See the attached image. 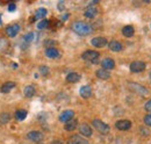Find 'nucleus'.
I'll return each mask as SVG.
<instances>
[{
  "instance_id": "nucleus-1",
  "label": "nucleus",
  "mask_w": 151,
  "mask_h": 144,
  "mask_svg": "<svg viewBox=\"0 0 151 144\" xmlns=\"http://www.w3.org/2000/svg\"><path fill=\"white\" fill-rule=\"evenodd\" d=\"M71 28H72V30L75 32L76 34L81 36L90 35L92 33V27L88 23L83 22V21H76V22H73Z\"/></svg>"
},
{
  "instance_id": "nucleus-2",
  "label": "nucleus",
  "mask_w": 151,
  "mask_h": 144,
  "mask_svg": "<svg viewBox=\"0 0 151 144\" xmlns=\"http://www.w3.org/2000/svg\"><path fill=\"white\" fill-rule=\"evenodd\" d=\"M128 87H129V90L132 91L134 93L139 94V95H142V96H145V95L149 94V91L147 90L145 87H143L142 85L136 84V83H128Z\"/></svg>"
},
{
  "instance_id": "nucleus-3",
  "label": "nucleus",
  "mask_w": 151,
  "mask_h": 144,
  "mask_svg": "<svg viewBox=\"0 0 151 144\" xmlns=\"http://www.w3.org/2000/svg\"><path fill=\"white\" fill-rule=\"evenodd\" d=\"M99 57H100V54L98 51H94V50H87L81 55V58L84 60H87V62H91V63H96Z\"/></svg>"
},
{
  "instance_id": "nucleus-4",
  "label": "nucleus",
  "mask_w": 151,
  "mask_h": 144,
  "mask_svg": "<svg viewBox=\"0 0 151 144\" xmlns=\"http://www.w3.org/2000/svg\"><path fill=\"white\" fill-rule=\"evenodd\" d=\"M92 125H93V127H94L95 129H96L100 134L106 135V134H108V132H109V126H108V125H106L105 122H102L101 120H93Z\"/></svg>"
},
{
  "instance_id": "nucleus-5",
  "label": "nucleus",
  "mask_w": 151,
  "mask_h": 144,
  "mask_svg": "<svg viewBox=\"0 0 151 144\" xmlns=\"http://www.w3.org/2000/svg\"><path fill=\"white\" fill-rule=\"evenodd\" d=\"M27 138H28L29 141H32V142L40 143V142H42V141H43L44 136H43V134H42L41 131H36V130H34V131H30V132H28V134H27Z\"/></svg>"
},
{
  "instance_id": "nucleus-6",
  "label": "nucleus",
  "mask_w": 151,
  "mask_h": 144,
  "mask_svg": "<svg viewBox=\"0 0 151 144\" xmlns=\"http://www.w3.org/2000/svg\"><path fill=\"white\" fill-rule=\"evenodd\" d=\"M145 70V63L141 62V60H135L130 64V71L135 72V73H138V72H142Z\"/></svg>"
},
{
  "instance_id": "nucleus-7",
  "label": "nucleus",
  "mask_w": 151,
  "mask_h": 144,
  "mask_svg": "<svg viewBox=\"0 0 151 144\" xmlns=\"http://www.w3.org/2000/svg\"><path fill=\"white\" fill-rule=\"evenodd\" d=\"M73 115H75V112H73V110H71V109H69V110H64V112L59 115V121L66 123V122H69L70 120H72Z\"/></svg>"
},
{
  "instance_id": "nucleus-8",
  "label": "nucleus",
  "mask_w": 151,
  "mask_h": 144,
  "mask_svg": "<svg viewBox=\"0 0 151 144\" xmlns=\"http://www.w3.org/2000/svg\"><path fill=\"white\" fill-rule=\"evenodd\" d=\"M91 43H92V45H94L95 48H104L107 44V38L101 37V36L100 37H94V38H92Z\"/></svg>"
},
{
  "instance_id": "nucleus-9",
  "label": "nucleus",
  "mask_w": 151,
  "mask_h": 144,
  "mask_svg": "<svg viewBox=\"0 0 151 144\" xmlns=\"http://www.w3.org/2000/svg\"><path fill=\"white\" fill-rule=\"evenodd\" d=\"M20 32V26L14 23V24H11L6 28V33L9 37H14V36L18 35V33Z\"/></svg>"
},
{
  "instance_id": "nucleus-10",
  "label": "nucleus",
  "mask_w": 151,
  "mask_h": 144,
  "mask_svg": "<svg viewBox=\"0 0 151 144\" xmlns=\"http://www.w3.org/2000/svg\"><path fill=\"white\" fill-rule=\"evenodd\" d=\"M115 127L119 130H128L132 127V122L129 120H120V121H117L115 123Z\"/></svg>"
},
{
  "instance_id": "nucleus-11",
  "label": "nucleus",
  "mask_w": 151,
  "mask_h": 144,
  "mask_svg": "<svg viewBox=\"0 0 151 144\" xmlns=\"http://www.w3.org/2000/svg\"><path fill=\"white\" fill-rule=\"evenodd\" d=\"M59 51L57 50L56 48H54V47H49V48H47V50H45V56L48 57V58H51V59H56V58H59Z\"/></svg>"
},
{
  "instance_id": "nucleus-12",
  "label": "nucleus",
  "mask_w": 151,
  "mask_h": 144,
  "mask_svg": "<svg viewBox=\"0 0 151 144\" xmlns=\"http://www.w3.org/2000/svg\"><path fill=\"white\" fill-rule=\"evenodd\" d=\"M101 66H102V69L109 71V70H113L114 68H115V63H114V60L112 58H105L101 62Z\"/></svg>"
},
{
  "instance_id": "nucleus-13",
  "label": "nucleus",
  "mask_w": 151,
  "mask_h": 144,
  "mask_svg": "<svg viewBox=\"0 0 151 144\" xmlns=\"http://www.w3.org/2000/svg\"><path fill=\"white\" fill-rule=\"evenodd\" d=\"M79 93H80V96H81V98L87 99V98H90V96L92 95V89H91V86L85 85V86H83V87L79 90Z\"/></svg>"
},
{
  "instance_id": "nucleus-14",
  "label": "nucleus",
  "mask_w": 151,
  "mask_h": 144,
  "mask_svg": "<svg viewBox=\"0 0 151 144\" xmlns=\"http://www.w3.org/2000/svg\"><path fill=\"white\" fill-rule=\"evenodd\" d=\"M79 131H80V134L83 135V136H86V137H90V136H92V129H91V127L88 126V125H81V126L79 127Z\"/></svg>"
},
{
  "instance_id": "nucleus-15",
  "label": "nucleus",
  "mask_w": 151,
  "mask_h": 144,
  "mask_svg": "<svg viewBox=\"0 0 151 144\" xmlns=\"http://www.w3.org/2000/svg\"><path fill=\"white\" fill-rule=\"evenodd\" d=\"M96 13H98V11H96V8H95L94 6H88L86 9H85V17L86 18H88V19H93L96 15Z\"/></svg>"
},
{
  "instance_id": "nucleus-16",
  "label": "nucleus",
  "mask_w": 151,
  "mask_h": 144,
  "mask_svg": "<svg viewBox=\"0 0 151 144\" xmlns=\"http://www.w3.org/2000/svg\"><path fill=\"white\" fill-rule=\"evenodd\" d=\"M95 74H96V77H98L99 79H104V80L109 79V77H111L109 71H107V70H105V69H99Z\"/></svg>"
},
{
  "instance_id": "nucleus-17",
  "label": "nucleus",
  "mask_w": 151,
  "mask_h": 144,
  "mask_svg": "<svg viewBox=\"0 0 151 144\" xmlns=\"http://www.w3.org/2000/svg\"><path fill=\"white\" fill-rule=\"evenodd\" d=\"M70 142L73 144H88V141H87V140L83 138V137L79 136V135H73V136L70 138Z\"/></svg>"
},
{
  "instance_id": "nucleus-18",
  "label": "nucleus",
  "mask_w": 151,
  "mask_h": 144,
  "mask_svg": "<svg viewBox=\"0 0 151 144\" xmlns=\"http://www.w3.org/2000/svg\"><path fill=\"white\" fill-rule=\"evenodd\" d=\"M35 87L34 86H32V85H28V86H26L24 87V90H23V94H24V96L26 98H33L34 95H35Z\"/></svg>"
},
{
  "instance_id": "nucleus-19",
  "label": "nucleus",
  "mask_w": 151,
  "mask_h": 144,
  "mask_svg": "<svg viewBox=\"0 0 151 144\" xmlns=\"http://www.w3.org/2000/svg\"><path fill=\"white\" fill-rule=\"evenodd\" d=\"M109 49L114 51V53H119V51H121L122 50V44L120 43V42H117V41H112V42H109Z\"/></svg>"
},
{
  "instance_id": "nucleus-20",
  "label": "nucleus",
  "mask_w": 151,
  "mask_h": 144,
  "mask_svg": "<svg viewBox=\"0 0 151 144\" xmlns=\"http://www.w3.org/2000/svg\"><path fill=\"white\" fill-rule=\"evenodd\" d=\"M66 80L69 83H78L80 80V74L77 72H71L66 76Z\"/></svg>"
},
{
  "instance_id": "nucleus-21",
  "label": "nucleus",
  "mask_w": 151,
  "mask_h": 144,
  "mask_svg": "<svg viewBox=\"0 0 151 144\" xmlns=\"http://www.w3.org/2000/svg\"><path fill=\"white\" fill-rule=\"evenodd\" d=\"M14 87H15V84H14V83L7 81V83H5V84L1 86V92H2V93H8V92H11V91L13 90Z\"/></svg>"
},
{
  "instance_id": "nucleus-22",
  "label": "nucleus",
  "mask_w": 151,
  "mask_h": 144,
  "mask_svg": "<svg viewBox=\"0 0 151 144\" xmlns=\"http://www.w3.org/2000/svg\"><path fill=\"white\" fill-rule=\"evenodd\" d=\"M77 126H78V121H77V120H70L69 122L65 123L64 128H65V130H68V131H72V130H75L76 128H77Z\"/></svg>"
},
{
  "instance_id": "nucleus-23",
  "label": "nucleus",
  "mask_w": 151,
  "mask_h": 144,
  "mask_svg": "<svg viewBox=\"0 0 151 144\" xmlns=\"http://www.w3.org/2000/svg\"><path fill=\"white\" fill-rule=\"evenodd\" d=\"M122 34L126 37H132L134 35V27L132 26H126L122 29Z\"/></svg>"
},
{
  "instance_id": "nucleus-24",
  "label": "nucleus",
  "mask_w": 151,
  "mask_h": 144,
  "mask_svg": "<svg viewBox=\"0 0 151 144\" xmlns=\"http://www.w3.org/2000/svg\"><path fill=\"white\" fill-rule=\"evenodd\" d=\"M15 117H17V120H19V121H22V120H24V119L27 117V112H26L24 109H20V110H17V113H15Z\"/></svg>"
},
{
  "instance_id": "nucleus-25",
  "label": "nucleus",
  "mask_w": 151,
  "mask_h": 144,
  "mask_svg": "<svg viewBox=\"0 0 151 144\" xmlns=\"http://www.w3.org/2000/svg\"><path fill=\"white\" fill-rule=\"evenodd\" d=\"M47 9L45 8H38L35 13V19H44L47 15Z\"/></svg>"
},
{
  "instance_id": "nucleus-26",
  "label": "nucleus",
  "mask_w": 151,
  "mask_h": 144,
  "mask_svg": "<svg viewBox=\"0 0 151 144\" xmlns=\"http://www.w3.org/2000/svg\"><path fill=\"white\" fill-rule=\"evenodd\" d=\"M9 119H11V115L8 113H2L0 115V125H6L7 122H9Z\"/></svg>"
},
{
  "instance_id": "nucleus-27",
  "label": "nucleus",
  "mask_w": 151,
  "mask_h": 144,
  "mask_svg": "<svg viewBox=\"0 0 151 144\" xmlns=\"http://www.w3.org/2000/svg\"><path fill=\"white\" fill-rule=\"evenodd\" d=\"M48 26H49V21H48V20H41V21L38 22L37 28L38 29H45Z\"/></svg>"
},
{
  "instance_id": "nucleus-28",
  "label": "nucleus",
  "mask_w": 151,
  "mask_h": 144,
  "mask_svg": "<svg viewBox=\"0 0 151 144\" xmlns=\"http://www.w3.org/2000/svg\"><path fill=\"white\" fill-rule=\"evenodd\" d=\"M40 73L42 74V76H48L49 74V68L48 66H45V65H42V66H40Z\"/></svg>"
},
{
  "instance_id": "nucleus-29",
  "label": "nucleus",
  "mask_w": 151,
  "mask_h": 144,
  "mask_svg": "<svg viewBox=\"0 0 151 144\" xmlns=\"http://www.w3.org/2000/svg\"><path fill=\"white\" fill-rule=\"evenodd\" d=\"M33 37H34V34L33 33H29V34H27V35L24 36L23 38H24L26 42H32L33 41Z\"/></svg>"
},
{
  "instance_id": "nucleus-30",
  "label": "nucleus",
  "mask_w": 151,
  "mask_h": 144,
  "mask_svg": "<svg viewBox=\"0 0 151 144\" xmlns=\"http://www.w3.org/2000/svg\"><path fill=\"white\" fill-rule=\"evenodd\" d=\"M144 122H145V125H148L149 127H151V114L147 115V116L144 117Z\"/></svg>"
},
{
  "instance_id": "nucleus-31",
  "label": "nucleus",
  "mask_w": 151,
  "mask_h": 144,
  "mask_svg": "<svg viewBox=\"0 0 151 144\" xmlns=\"http://www.w3.org/2000/svg\"><path fill=\"white\" fill-rule=\"evenodd\" d=\"M15 8H17V6H15V4H13V2H11V4L8 5V11H9V12H14V11H15Z\"/></svg>"
},
{
  "instance_id": "nucleus-32",
  "label": "nucleus",
  "mask_w": 151,
  "mask_h": 144,
  "mask_svg": "<svg viewBox=\"0 0 151 144\" xmlns=\"http://www.w3.org/2000/svg\"><path fill=\"white\" fill-rule=\"evenodd\" d=\"M144 108H145V110H147V112H150L151 113V100H149V101L145 104Z\"/></svg>"
},
{
  "instance_id": "nucleus-33",
  "label": "nucleus",
  "mask_w": 151,
  "mask_h": 144,
  "mask_svg": "<svg viewBox=\"0 0 151 144\" xmlns=\"http://www.w3.org/2000/svg\"><path fill=\"white\" fill-rule=\"evenodd\" d=\"M51 144H63V143H62L60 141H58V140H56V141H54V142H52Z\"/></svg>"
},
{
  "instance_id": "nucleus-34",
  "label": "nucleus",
  "mask_w": 151,
  "mask_h": 144,
  "mask_svg": "<svg viewBox=\"0 0 151 144\" xmlns=\"http://www.w3.org/2000/svg\"><path fill=\"white\" fill-rule=\"evenodd\" d=\"M149 78H150V80H151V71H150V73H149Z\"/></svg>"
},
{
  "instance_id": "nucleus-35",
  "label": "nucleus",
  "mask_w": 151,
  "mask_h": 144,
  "mask_svg": "<svg viewBox=\"0 0 151 144\" xmlns=\"http://www.w3.org/2000/svg\"><path fill=\"white\" fill-rule=\"evenodd\" d=\"M0 23H1V21H0Z\"/></svg>"
}]
</instances>
